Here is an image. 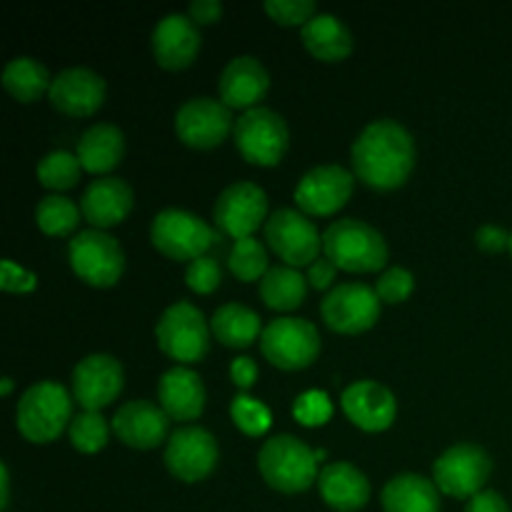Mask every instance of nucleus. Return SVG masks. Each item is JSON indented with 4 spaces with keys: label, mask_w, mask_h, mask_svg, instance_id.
<instances>
[{
    "label": "nucleus",
    "mask_w": 512,
    "mask_h": 512,
    "mask_svg": "<svg viewBox=\"0 0 512 512\" xmlns=\"http://www.w3.org/2000/svg\"><path fill=\"white\" fill-rule=\"evenodd\" d=\"M235 145L240 155L253 165H275L285 155L290 145L288 123L273 108H250L235 120L233 128Z\"/></svg>",
    "instance_id": "nucleus-9"
},
{
    "label": "nucleus",
    "mask_w": 512,
    "mask_h": 512,
    "mask_svg": "<svg viewBox=\"0 0 512 512\" xmlns=\"http://www.w3.org/2000/svg\"><path fill=\"white\" fill-rule=\"evenodd\" d=\"M345 415L350 423L358 425L365 433H380L393 425L395 415H398V400H395L393 390L385 388L378 380H355L343 390Z\"/></svg>",
    "instance_id": "nucleus-18"
},
{
    "label": "nucleus",
    "mask_w": 512,
    "mask_h": 512,
    "mask_svg": "<svg viewBox=\"0 0 512 512\" xmlns=\"http://www.w3.org/2000/svg\"><path fill=\"white\" fill-rule=\"evenodd\" d=\"M13 393V378H3L0 380V395H10Z\"/></svg>",
    "instance_id": "nucleus-48"
},
{
    "label": "nucleus",
    "mask_w": 512,
    "mask_h": 512,
    "mask_svg": "<svg viewBox=\"0 0 512 512\" xmlns=\"http://www.w3.org/2000/svg\"><path fill=\"white\" fill-rule=\"evenodd\" d=\"M168 413L160 408V403L150 400H130L120 405L113 415V433L125 445L135 450L158 448L168 435Z\"/></svg>",
    "instance_id": "nucleus-20"
},
{
    "label": "nucleus",
    "mask_w": 512,
    "mask_h": 512,
    "mask_svg": "<svg viewBox=\"0 0 512 512\" xmlns=\"http://www.w3.org/2000/svg\"><path fill=\"white\" fill-rule=\"evenodd\" d=\"M230 418H233V423L245 435H253V438L268 433L270 423H273V415H270L268 405L245 393H238L233 398V403H230Z\"/></svg>",
    "instance_id": "nucleus-36"
},
{
    "label": "nucleus",
    "mask_w": 512,
    "mask_h": 512,
    "mask_svg": "<svg viewBox=\"0 0 512 512\" xmlns=\"http://www.w3.org/2000/svg\"><path fill=\"white\" fill-rule=\"evenodd\" d=\"M83 210L68 198V195H45L35 205V223L45 235H68L78 228Z\"/></svg>",
    "instance_id": "nucleus-32"
},
{
    "label": "nucleus",
    "mask_w": 512,
    "mask_h": 512,
    "mask_svg": "<svg viewBox=\"0 0 512 512\" xmlns=\"http://www.w3.org/2000/svg\"><path fill=\"white\" fill-rule=\"evenodd\" d=\"M465 512H510V505L498 490H483L468 500Z\"/></svg>",
    "instance_id": "nucleus-43"
},
{
    "label": "nucleus",
    "mask_w": 512,
    "mask_h": 512,
    "mask_svg": "<svg viewBox=\"0 0 512 512\" xmlns=\"http://www.w3.org/2000/svg\"><path fill=\"white\" fill-rule=\"evenodd\" d=\"M303 45L325 63H338L353 53V33L333 13H315L300 30Z\"/></svg>",
    "instance_id": "nucleus-26"
},
{
    "label": "nucleus",
    "mask_w": 512,
    "mask_h": 512,
    "mask_svg": "<svg viewBox=\"0 0 512 512\" xmlns=\"http://www.w3.org/2000/svg\"><path fill=\"white\" fill-rule=\"evenodd\" d=\"M210 330L228 348H248L258 340V335H263L260 315L243 303L220 305L210 320Z\"/></svg>",
    "instance_id": "nucleus-29"
},
{
    "label": "nucleus",
    "mask_w": 512,
    "mask_h": 512,
    "mask_svg": "<svg viewBox=\"0 0 512 512\" xmlns=\"http://www.w3.org/2000/svg\"><path fill=\"white\" fill-rule=\"evenodd\" d=\"M150 240L165 258L193 263L200 255H208L220 240V233L190 210L165 208L153 218Z\"/></svg>",
    "instance_id": "nucleus-5"
},
{
    "label": "nucleus",
    "mask_w": 512,
    "mask_h": 512,
    "mask_svg": "<svg viewBox=\"0 0 512 512\" xmlns=\"http://www.w3.org/2000/svg\"><path fill=\"white\" fill-rule=\"evenodd\" d=\"M215 225L233 240L253 238L255 230L268 220V195L258 183L238 180L220 190L213 205Z\"/></svg>",
    "instance_id": "nucleus-12"
},
{
    "label": "nucleus",
    "mask_w": 512,
    "mask_h": 512,
    "mask_svg": "<svg viewBox=\"0 0 512 512\" xmlns=\"http://www.w3.org/2000/svg\"><path fill=\"white\" fill-rule=\"evenodd\" d=\"M380 295L365 283H340L323 298L320 313L335 333L358 335L380 320Z\"/></svg>",
    "instance_id": "nucleus-13"
},
{
    "label": "nucleus",
    "mask_w": 512,
    "mask_h": 512,
    "mask_svg": "<svg viewBox=\"0 0 512 512\" xmlns=\"http://www.w3.org/2000/svg\"><path fill=\"white\" fill-rule=\"evenodd\" d=\"M355 190V173L338 163L315 165L295 185V203L305 215H333Z\"/></svg>",
    "instance_id": "nucleus-16"
},
{
    "label": "nucleus",
    "mask_w": 512,
    "mask_h": 512,
    "mask_svg": "<svg viewBox=\"0 0 512 512\" xmlns=\"http://www.w3.org/2000/svg\"><path fill=\"white\" fill-rule=\"evenodd\" d=\"M48 98L60 113L85 118L105 103V80L95 70L73 65V68H65L55 75Z\"/></svg>",
    "instance_id": "nucleus-19"
},
{
    "label": "nucleus",
    "mask_w": 512,
    "mask_h": 512,
    "mask_svg": "<svg viewBox=\"0 0 512 512\" xmlns=\"http://www.w3.org/2000/svg\"><path fill=\"white\" fill-rule=\"evenodd\" d=\"M50 83L53 78H50L48 68L30 55H18V58L8 60V65L3 68L5 90L20 103H33L43 93H50Z\"/></svg>",
    "instance_id": "nucleus-30"
},
{
    "label": "nucleus",
    "mask_w": 512,
    "mask_h": 512,
    "mask_svg": "<svg viewBox=\"0 0 512 512\" xmlns=\"http://www.w3.org/2000/svg\"><path fill=\"white\" fill-rule=\"evenodd\" d=\"M125 135L113 123H95L80 135L78 158L88 173H108L123 160Z\"/></svg>",
    "instance_id": "nucleus-28"
},
{
    "label": "nucleus",
    "mask_w": 512,
    "mask_h": 512,
    "mask_svg": "<svg viewBox=\"0 0 512 512\" xmlns=\"http://www.w3.org/2000/svg\"><path fill=\"white\" fill-rule=\"evenodd\" d=\"M210 325L203 310L188 300L168 305L155 323V340L168 358L178 363H198L210 350Z\"/></svg>",
    "instance_id": "nucleus-6"
},
{
    "label": "nucleus",
    "mask_w": 512,
    "mask_h": 512,
    "mask_svg": "<svg viewBox=\"0 0 512 512\" xmlns=\"http://www.w3.org/2000/svg\"><path fill=\"white\" fill-rule=\"evenodd\" d=\"M320 498L338 512H358L370 500V480L368 475L353 463H328L318 475Z\"/></svg>",
    "instance_id": "nucleus-24"
},
{
    "label": "nucleus",
    "mask_w": 512,
    "mask_h": 512,
    "mask_svg": "<svg viewBox=\"0 0 512 512\" xmlns=\"http://www.w3.org/2000/svg\"><path fill=\"white\" fill-rule=\"evenodd\" d=\"M218 465V440L200 425H183L165 443V468L183 483H200Z\"/></svg>",
    "instance_id": "nucleus-15"
},
{
    "label": "nucleus",
    "mask_w": 512,
    "mask_h": 512,
    "mask_svg": "<svg viewBox=\"0 0 512 512\" xmlns=\"http://www.w3.org/2000/svg\"><path fill=\"white\" fill-rule=\"evenodd\" d=\"M68 435L75 450L93 455L98 453V450H103L105 443H108L110 425L108 420L100 413H95V410H83V413H78L73 418Z\"/></svg>",
    "instance_id": "nucleus-34"
},
{
    "label": "nucleus",
    "mask_w": 512,
    "mask_h": 512,
    "mask_svg": "<svg viewBox=\"0 0 512 512\" xmlns=\"http://www.w3.org/2000/svg\"><path fill=\"white\" fill-rule=\"evenodd\" d=\"M80 165L78 153H70V150H53V153L45 155L38 163L35 173H38V180L50 190H68L73 188L80 180Z\"/></svg>",
    "instance_id": "nucleus-33"
},
{
    "label": "nucleus",
    "mask_w": 512,
    "mask_h": 512,
    "mask_svg": "<svg viewBox=\"0 0 512 512\" xmlns=\"http://www.w3.org/2000/svg\"><path fill=\"white\" fill-rule=\"evenodd\" d=\"M315 458H318V463H320V460H325V458H328V450L318 448V450H315Z\"/></svg>",
    "instance_id": "nucleus-49"
},
{
    "label": "nucleus",
    "mask_w": 512,
    "mask_h": 512,
    "mask_svg": "<svg viewBox=\"0 0 512 512\" xmlns=\"http://www.w3.org/2000/svg\"><path fill=\"white\" fill-rule=\"evenodd\" d=\"M153 55L163 68H188L200 50V28L190 15L168 13L153 28Z\"/></svg>",
    "instance_id": "nucleus-21"
},
{
    "label": "nucleus",
    "mask_w": 512,
    "mask_h": 512,
    "mask_svg": "<svg viewBox=\"0 0 512 512\" xmlns=\"http://www.w3.org/2000/svg\"><path fill=\"white\" fill-rule=\"evenodd\" d=\"M265 10L275 23L305 25L315 15V3L313 0H268Z\"/></svg>",
    "instance_id": "nucleus-40"
},
{
    "label": "nucleus",
    "mask_w": 512,
    "mask_h": 512,
    "mask_svg": "<svg viewBox=\"0 0 512 512\" xmlns=\"http://www.w3.org/2000/svg\"><path fill=\"white\" fill-rule=\"evenodd\" d=\"M385 512H440V490L418 473H400L383 488Z\"/></svg>",
    "instance_id": "nucleus-27"
},
{
    "label": "nucleus",
    "mask_w": 512,
    "mask_h": 512,
    "mask_svg": "<svg viewBox=\"0 0 512 512\" xmlns=\"http://www.w3.org/2000/svg\"><path fill=\"white\" fill-rule=\"evenodd\" d=\"M235 128V118L220 98L195 95L175 113V133L190 148L208 150L223 143Z\"/></svg>",
    "instance_id": "nucleus-14"
},
{
    "label": "nucleus",
    "mask_w": 512,
    "mask_h": 512,
    "mask_svg": "<svg viewBox=\"0 0 512 512\" xmlns=\"http://www.w3.org/2000/svg\"><path fill=\"white\" fill-rule=\"evenodd\" d=\"M308 295V278L290 265H275L260 278V298L273 310H295Z\"/></svg>",
    "instance_id": "nucleus-31"
},
{
    "label": "nucleus",
    "mask_w": 512,
    "mask_h": 512,
    "mask_svg": "<svg viewBox=\"0 0 512 512\" xmlns=\"http://www.w3.org/2000/svg\"><path fill=\"white\" fill-rule=\"evenodd\" d=\"M260 350L280 370H303L313 365L320 353V335L310 320L285 318L270 320L260 335Z\"/></svg>",
    "instance_id": "nucleus-10"
},
{
    "label": "nucleus",
    "mask_w": 512,
    "mask_h": 512,
    "mask_svg": "<svg viewBox=\"0 0 512 512\" xmlns=\"http://www.w3.org/2000/svg\"><path fill=\"white\" fill-rule=\"evenodd\" d=\"M475 243H478V248L485 250V253H500L503 248H510V233L493 223L480 225V228L475 230Z\"/></svg>",
    "instance_id": "nucleus-42"
},
{
    "label": "nucleus",
    "mask_w": 512,
    "mask_h": 512,
    "mask_svg": "<svg viewBox=\"0 0 512 512\" xmlns=\"http://www.w3.org/2000/svg\"><path fill=\"white\" fill-rule=\"evenodd\" d=\"M38 285V278L30 270L20 268L13 260H3L0 265V288L8 290V293H30Z\"/></svg>",
    "instance_id": "nucleus-41"
},
{
    "label": "nucleus",
    "mask_w": 512,
    "mask_h": 512,
    "mask_svg": "<svg viewBox=\"0 0 512 512\" xmlns=\"http://www.w3.org/2000/svg\"><path fill=\"white\" fill-rule=\"evenodd\" d=\"M353 173L375 190L400 188L415 168V140L403 123L380 118L365 125L355 138Z\"/></svg>",
    "instance_id": "nucleus-1"
},
{
    "label": "nucleus",
    "mask_w": 512,
    "mask_h": 512,
    "mask_svg": "<svg viewBox=\"0 0 512 512\" xmlns=\"http://www.w3.org/2000/svg\"><path fill=\"white\" fill-rule=\"evenodd\" d=\"M228 265L233 270L235 278L245 280H258L268 273V253H265L263 243L258 238H243L235 240L233 250L228 255Z\"/></svg>",
    "instance_id": "nucleus-35"
},
{
    "label": "nucleus",
    "mask_w": 512,
    "mask_h": 512,
    "mask_svg": "<svg viewBox=\"0 0 512 512\" xmlns=\"http://www.w3.org/2000/svg\"><path fill=\"white\" fill-rule=\"evenodd\" d=\"M123 365L108 353L85 355L73 368V398L85 410H100L113 403L123 390Z\"/></svg>",
    "instance_id": "nucleus-17"
},
{
    "label": "nucleus",
    "mask_w": 512,
    "mask_h": 512,
    "mask_svg": "<svg viewBox=\"0 0 512 512\" xmlns=\"http://www.w3.org/2000/svg\"><path fill=\"white\" fill-rule=\"evenodd\" d=\"M0 488H3V495H0V510L8 508L10 503V475H8V465H0Z\"/></svg>",
    "instance_id": "nucleus-47"
},
{
    "label": "nucleus",
    "mask_w": 512,
    "mask_h": 512,
    "mask_svg": "<svg viewBox=\"0 0 512 512\" xmlns=\"http://www.w3.org/2000/svg\"><path fill=\"white\" fill-rule=\"evenodd\" d=\"M185 283L190 290L200 295H210L220 288L223 283V273H220V263L215 255H200L193 263H188L185 270Z\"/></svg>",
    "instance_id": "nucleus-38"
},
{
    "label": "nucleus",
    "mask_w": 512,
    "mask_h": 512,
    "mask_svg": "<svg viewBox=\"0 0 512 512\" xmlns=\"http://www.w3.org/2000/svg\"><path fill=\"white\" fill-rule=\"evenodd\" d=\"M413 290H415L413 273H410L408 268H400V265L385 270V273L380 275L378 285H375V293L380 295V300L393 305L408 300L410 295H413Z\"/></svg>",
    "instance_id": "nucleus-39"
},
{
    "label": "nucleus",
    "mask_w": 512,
    "mask_h": 512,
    "mask_svg": "<svg viewBox=\"0 0 512 512\" xmlns=\"http://www.w3.org/2000/svg\"><path fill=\"white\" fill-rule=\"evenodd\" d=\"M293 415L305 428H318V425H325L333 418V403H330L323 390H308V393L295 398Z\"/></svg>",
    "instance_id": "nucleus-37"
},
{
    "label": "nucleus",
    "mask_w": 512,
    "mask_h": 512,
    "mask_svg": "<svg viewBox=\"0 0 512 512\" xmlns=\"http://www.w3.org/2000/svg\"><path fill=\"white\" fill-rule=\"evenodd\" d=\"M68 258L75 275L95 288H110L125 270V253L120 243L98 228L75 233L68 243Z\"/></svg>",
    "instance_id": "nucleus-8"
},
{
    "label": "nucleus",
    "mask_w": 512,
    "mask_h": 512,
    "mask_svg": "<svg viewBox=\"0 0 512 512\" xmlns=\"http://www.w3.org/2000/svg\"><path fill=\"white\" fill-rule=\"evenodd\" d=\"M325 258L348 273H375L388 263L383 233L358 218H340L323 233Z\"/></svg>",
    "instance_id": "nucleus-3"
},
{
    "label": "nucleus",
    "mask_w": 512,
    "mask_h": 512,
    "mask_svg": "<svg viewBox=\"0 0 512 512\" xmlns=\"http://www.w3.org/2000/svg\"><path fill=\"white\" fill-rule=\"evenodd\" d=\"M230 378H233V383L238 385L240 390L253 388L255 378H258V363H255L250 355H240V358H235L233 365H230Z\"/></svg>",
    "instance_id": "nucleus-44"
},
{
    "label": "nucleus",
    "mask_w": 512,
    "mask_h": 512,
    "mask_svg": "<svg viewBox=\"0 0 512 512\" xmlns=\"http://www.w3.org/2000/svg\"><path fill=\"white\" fill-rule=\"evenodd\" d=\"M258 470L270 488L280 493H303L318 483V458L315 450L290 433L273 435L258 453Z\"/></svg>",
    "instance_id": "nucleus-4"
},
{
    "label": "nucleus",
    "mask_w": 512,
    "mask_h": 512,
    "mask_svg": "<svg viewBox=\"0 0 512 512\" xmlns=\"http://www.w3.org/2000/svg\"><path fill=\"white\" fill-rule=\"evenodd\" d=\"M188 15L195 23H215L223 15V3H218V0H193Z\"/></svg>",
    "instance_id": "nucleus-46"
},
{
    "label": "nucleus",
    "mask_w": 512,
    "mask_h": 512,
    "mask_svg": "<svg viewBox=\"0 0 512 512\" xmlns=\"http://www.w3.org/2000/svg\"><path fill=\"white\" fill-rule=\"evenodd\" d=\"M510 255H512V233H510Z\"/></svg>",
    "instance_id": "nucleus-50"
},
{
    "label": "nucleus",
    "mask_w": 512,
    "mask_h": 512,
    "mask_svg": "<svg viewBox=\"0 0 512 512\" xmlns=\"http://www.w3.org/2000/svg\"><path fill=\"white\" fill-rule=\"evenodd\" d=\"M265 240L290 268H303V265L310 268L323 248V235L318 233L313 220L295 208H278L268 215Z\"/></svg>",
    "instance_id": "nucleus-11"
},
{
    "label": "nucleus",
    "mask_w": 512,
    "mask_h": 512,
    "mask_svg": "<svg viewBox=\"0 0 512 512\" xmlns=\"http://www.w3.org/2000/svg\"><path fill=\"white\" fill-rule=\"evenodd\" d=\"M158 400L168 418L195 420L205 410V385L195 370L175 365L160 375Z\"/></svg>",
    "instance_id": "nucleus-25"
},
{
    "label": "nucleus",
    "mask_w": 512,
    "mask_h": 512,
    "mask_svg": "<svg viewBox=\"0 0 512 512\" xmlns=\"http://www.w3.org/2000/svg\"><path fill=\"white\" fill-rule=\"evenodd\" d=\"M73 398L55 380L33 383L18 400L15 425L30 443H53L73 423Z\"/></svg>",
    "instance_id": "nucleus-2"
},
{
    "label": "nucleus",
    "mask_w": 512,
    "mask_h": 512,
    "mask_svg": "<svg viewBox=\"0 0 512 512\" xmlns=\"http://www.w3.org/2000/svg\"><path fill=\"white\" fill-rule=\"evenodd\" d=\"M335 273H338V265H335L333 260L318 258L308 268V283L313 285V288L325 290V288H330V285H333Z\"/></svg>",
    "instance_id": "nucleus-45"
},
{
    "label": "nucleus",
    "mask_w": 512,
    "mask_h": 512,
    "mask_svg": "<svg viewBox=\"0 0 512 512\" xmlns=\"http://www.w3.org/2000/svg\"><path fill=\"white\" fill-rule=\"evenodd\" d=\"M493 475V458L475 443L450 445L433 465V483L440 493L458 500H470L483 493Z\"/></svg>",
    "instance_id": "nucleus-7"
},
{
    "label": "nucleus",
    "mask_w": 512,
    "mask_h": 512,
    "mask_svg": "<svg viewBox=\"0 0 512 512\" xmlns=\"http://www.w3.org/2000/svg\"><path fill=\"white\" fill-rule=\"evenodd\" d=\"M270 88V75L255 55H235L218 80V93L228 108H258Z\"/></svg>",
    "instance_id": "nucleus-22"
},
{
    "label": "nucleus",
    "mask_w": 512,
    "mask_h": 512,
    "mask_svg": "<svg viewBox=\"0 0 512 512\" xmlns=\"http://www.w3.org/2000/svg\"><path fill=\"white\" fill-rule=\"evenodd\" d=\"M80 210H83V218L98 230L123 223L133 210V188L123 178L105 175L83 190Z\"/></svg>",
    "instance_id": "nucleus-23"
}]
</instances>
